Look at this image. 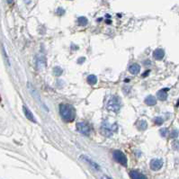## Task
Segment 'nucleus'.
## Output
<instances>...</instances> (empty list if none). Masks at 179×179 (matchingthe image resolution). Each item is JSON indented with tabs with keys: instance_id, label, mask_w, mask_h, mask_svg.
Masks as SVG:
<instances>
[{
	"instance_id": "obj_9",
	"label": "nucleus",
	"mask_w": 179,
	"mask_h": 179,
	"mask_svg": "<svg viewBox=\"0 0 179 179\" xmlns=\"http://www.w3.org/2000/svg\"><path fill=\"white\" fill-rule=\"evenodd\" d=\"M130 177H131L132 179H146V177L144 175H142V174H140V172H138V171H131L130 172Z\"/></svg>"
},
{
	"instance_id": "obj_8",
	"label": "nucleus",
	"mask_w": 179,
	"mask_h": 179,
	"mask_svg": "<svg viewBox=\"0 0 179 179\" xmlns=\"http://www.w3.org/2000/svg\"><path fill=\"white\" fill-rule=\"evenodd\" d=\"M164 56H165V51L162 49H157L153 52V57L155 60H162L163 58H164Z\"/></svg>"
},
{
	"instance_id": "obj_1",
	"label": "nucleus",
	"mask_w": 179,
	"mask_h": 179,
	"mask_svg": "<svg viewBox=\"0 0 179 179\" xmlns=\"http://www.w3.org/2000/svg\"><path fill=\"white\" fill-rule=\"evenodd\" d=\"M60 113L62 120L67 122H71L76 118L75 108L68 103L60 104Z\"/></svg>"
},
{
	"instance_id": "obj_7",
	"label": "nucleus",
	"mask_w": 179,
	"mask_h": 179,
	"mask_svg": "<svg viewBox=\"0 0 179 179\" xmlns=\"http://www.w3.org/2000/svg\"><path fill=\"white\" fill-rule=\"evenodd\" d=\"M168 88L159 90V91L157 93V97H158V99L160 100V101H165V100L168 98Z\"/></svg>"
},
{
	"instance_id": "obj_14",
	"label": "nucleus",
	"mask_w": 179,
	"mask_h": 179,
	"mask_svg": "<svg viewBox=\"0 0 179 179\" xmlns=\"http://www.w3.org/2000/svg\"><path fill=\"white\" fill-rule=\"evenodd\" d=\"M86 80H87V83L89 85H95L96 82H97V77H95L94 75H89L86 78Z\"/></svg>"
},
{
	"instance_id": "obj_3",
	"label": "nucleus",
	"mask_w": 179,
	"mask_h": 179,
	"mask_svg": "<svg viewBox=\"0 0 179 179\" xmlns=\"http://www.w3.org/2000/svg\"><path fill=\"white\" fill-rule=\"evenodd\" d=\"M112 157H113V159L115 161H117L119 164L124 166V167L127 166V158L121 150H114L112 152Z\"/></svg>"
},
{
	"instance_id": "obj_24",
	"label": "nucleus",
	"mask_w": 179,
	"mask_h": 179,
	"mask_svg": "<svg viewBox=\"0 0 179 179\" xmlns=\"http://www.w3.org/2000/svg\"><path fill=\"white\" fill-rule=\"evenodd\" d=\"M128 81H130V79H128V78H126V79H125V82H128Z\"/></svg>"
},
{
	"instance_id": "obj_6",
	"label": "nucleus",
	"mask_w": 179,
	"mask_h": 179,
	"mask_svg": "<svg viewBox=\"0 0 179 179\" xmlns=\"http://www.w3.org/2000/svg\"><path fill=\"white\" fill-rule=\"evenodd\" d=\"M23 109H24V112H25V114L26 118L28 120H30L31 122H35V123H36L37 122H36V120L34 118V113L31 112V110H30L28 107H26V106H24Z\"/></svg>"
},
{
	"instance_id": "obj_15",
	"label": "nucleus",
	"mask_w": 179,
	"mask_h": 179,
	"mask_svg": "<svg viewBox=\"0 0 179 179\" xmlns=\"http://www.w3.org/2000/svg\"><path fill=\"white\" fill-rule=\"evenodd\" d=\"M87 23H88V20H87V18H85V16H80L77 18V24H78L79 25L85 26L87 25Z\"/></svg>"
},
{
	"instance_id": "obj_12",
	"label": "nucleus",
	"mask_w": 179,
	"mask_h": 179,
	"mask_svg": "<svg viewBox=\"0 0 179 179\" xmlns=\"http://www.w3.org/2000/svg\"><path fill=\"white\" fill-rule=\"evenodd\" d=\"M137 127L140 131H145L148 128V123L145 120H140L137 123Z\"/></svg>"
},
{
	"instance_id": "obj_2",
	"label": "nucleus",
	"mask_w": 179,
	"mask_h": 179,
	"mask_svg": "<svg viewBox=\"0 0 179 179\" xmlns=\"http://www.w3.org/2000/svg\"><path fill=\"white\" fill-rule=\"evenodd\" d=\"M106 107L108 110L112 112H118L121 109V100L118 96H112L107 102Z\"/></svg>"
},
{
	"instance_id": "obj_17",
	"label": "nucleus",
	"mask_w": 179,
	"mask_h": 179,
	"mask_svg": "<svg viewBox=\"0 0 179 179\" xmlns=\"http://www.w3.org/2000/svg\"><path fill=\"white\" fill-rule=\"evenodd\" d=\"M179 134V131L177 130H173L172 131V132H171V138H173V139H176V138H177L178 137Z\"/></svg>"
},
{
	"instance_id": "obj_21",
	"label": "nucleus",
	"mask_w": 179,
	"mask_h": 179,
	"mask_svg": "<svg viewBox=\"0 0 179 179\" xmlns=\"http://www.w3.org/2000/svg\"><path fill=\"white\" fill-rule=\"evenodd\" d=\"M65 14V10H63L62 8H59L57 10V15L58 16H63Z\"/></svg>"
},
{
	"instance_id": "obj_10",
	"label": "nucleus",
	"mask_w": 179,
	"mask_h": 179,
	"mask_svg": "<svg viewBox=\"0 0 179 179\" xmlns=\"http://www.w3.org/2000/svg\"><path fill=\"white\" fill-rule=\"evenodd\" d=\"M129 71L132 74V75H137L140 73V66L139 64H132L130 66L129 68Z\"/></svg>"
},
{
	"instance_id": "obj_20",
	"label": "nucleus",
	"mask_w": 179,
	"mask_h": 179,
	"mask_svg": "<svg viewBox=\"0 0 179 179\" xmlns=\"http://www.w3.org/2000/svg\"><path fill=\"white\" fill-rule=\"evenodd\" d=\"M172 147H173V149H179V141H177V140L174 141V142H173V144H172Z\"/></svg>"
},
{
	"instance_id": "obj_4",
	"label": "nucleus",
	"mask_w": 179,
	"mask_h": 179,
	"mask_svg": "<svg viewBox=\"0 0 179 179\" xmlns=\"http://www.w3.org/2000/svg\"><path fill=\"white\" fill-rule=\"evenodd\" d=\"M77 129L80 133L85 136H89L92 132V127L85 122H78L77 124Z\"/></svg>"
},
{
	"instance_id": "obj_16",
	"label": "nucleus",
	"mask_w": 179,
	"mask_h": 179,
	"mask_svg": "<svg viewBox=\"0 0 179 179\" xmlns=\"http://www.w3.org/2000/svg\"><path fill=\"white\" fill-rule=\"evenodd\" d=\"M53 73H54L55 76H60L63 73V70L60 67H55V68H53Z\"/></svg>"
},
{
	"instance_id": "obj_23",
	"label": "nucleus",
	"mask_w": 179,
	"mask_h": 179,
	"mask_svg": "<svg viewBox=\"0 0 179 179\" xmlns=\"http://www.w3.org/2000/svg\"><path fill=\"white\" fill-rule=\"evenodd\" d=\"M13 1H14V0H7V3H8V4H12Z\"/></svg>"
},
{
	"instance_id": "obj_18",
	"label": "nucleus",
	"mask_w": 179,
	"mask_h": 179,
	"mask_svg": "<svg viewBox=\"0 0 179 179\" xmlns=\"http://www.w3.org/2000/svg\"><path fill=\"white\" fill-rule=\"evenodd\" d=\"M159 132H160V135L162 137H167V135H168V129L167 128L161 129V130L159 131Z\"/></svg>"
},
{
	"instance_id": "obj_22",
	"label": "nucleus",
	"mask_w": 179,
	"mask_h": 179,
	"mask_svg": "<svg viewBox=\"0 0 179 179\" xmlns=\"http://www.w3.org/2000/svg\"><path fill=\"white\" fill-rule=\"evenodd\" d=\"M85 58H80V60H77V63H78V64H82V63L85 61Z\"/></svg>"
},
{
	"instance_id": "obj_5",
	"label": "nucleus",
	"mask_w": 179,
	"mask_h": 179,
	"mask_svg": "<svg viewBox=\"0 0 179 179\" xmlns=\"http://www.w3.org/2000/svg\"><path fill=\"white\" fill-rule=\"evenodd\" d=\"M149 167L154 171L159 170L163 167V160L160 158H154L149 163Z\"/></svg>"
},
{
	"instance_id": "obj_19",
	"label": "nucleus",
	"mask_w": 179,
	"mask_h": 179,
	"mask_svg": "<svg viewBox=\"0 0 179 179\" xmlns=\"http://www.w3.org/2000/svg\"><path fill=\"white\" fill-rule=\"evenodd\" d=\"M163 119L161 118V117H158V118H156L155 119V123L157 124V125H161L163 123Z\"/></svg>"
},
{
	"instance_id": "obj_11",
	"label": "nucleus",
	"mask_w": 179,
	"mask_h": 179,
	"mask_svg": "<svg viewBox=\"0 0 179 179\" xmlns=\"http://www.w3.org/2000/svg\"><path fill=\"white\" fill-rule=\"evenodd\" d=\"M144 103L147 105L152 106V105H155L157 103V99L155 98V96H153V95H148L145 98V100H144Z\"/></svg>"
},
{
	"instance_id": "obj_13",
	"label": "nucleus",
	"mask_w": 179,
	"mask_h": 179,
	"mask_svg": "<svg viewBox=\"0 0 179 179\" xmlns=\"http://www.w3.org/2000/svg\"><path fill=\"white\" fill-rule=\"evenodd\" d=\"M103 131V132H105L104 134L106 135V136H112V130L109 126H108V124H106V123H104V124H103L102 126Z\"/></svg>"
}]
</instances>
